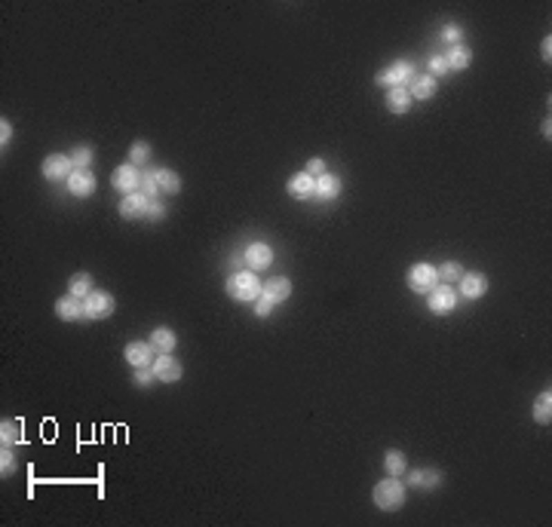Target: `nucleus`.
I'll return each instance as SVG.
<instances>
[{"label":"nucleus","mask_w":552,"mask_h":527,"mask_svg":"<svg viewBox=\"0 0 552 527\" xmlns=\"http://www.w3.org/2000/svg\"><path fill=\"white\" fill-rule=\"evenodd\" d=\"M243 258L249 264V270H267L273 264V248L267 246V242H252Z\"/></svg>","instance_id":"obj_16"},{"label":"nucleus","mask_w":552,"mask_h":527,"mask_svg":"<svg viewBox=\"0 0 552 527\" xmlns=\"http://www.w3.org/2000/svg\"><path fill=\"white\" fill-rule=\"evenodd\" d=\"M412 104H414V98H412V92H408L405 86L387 89V111H393V113H408V111H412Z\"/></svg>","instance_id":"obj_20"},{"label":"nucleus","mask_w":552,"mask_h":527,"mask_svg":"<svg viewBox=\"0 0 552 527\" xmlns=\"http://www.w3.org/2000/svg\"><path fill=\"white\" fill-rule=\"evenodd\" d=\"M288 295H292V279H286V276L270 279L264 288H261V301H264L267 307H276V304L288 301Z\"/></svg>","instance_id":"obj_11"},{"label":"nucleus","mask_w":552,"mask_h":527,"mask_svg":"<svg viewBox=\"0 0 552 527\" xmlns=\"http://www.w3.org/2000/svg\"><path fill=\"white\" fill-rule=\"evenodd\" d=\"M40 175L46 178V181H68L71 175H74V163H71L68 154H49L44 163H40Z\"/></svg>","instance_id":"obj_4"},{"label":"nucleus","mask_w":552,"mask_h":527,"mask_svg":"<svg viewBox=\"0 0 552 527\" xmlns=\"http://www.w3.org/2000/svg\"><path fill=\"white\" fill-rule=\"evenodd\" d=\"M436 270H439V279H442V282H448V286H454V282H460V276L466 273V270L460 267L457 261H445L442 267H436Z\"/></svg>","instance_id":"obj_28"},{"label":"nucleus","mask_w":552,"mask_h":527,"mask_svg":"<svg viewBox=\"0 0 552 527\" xmlns=\"http://www.w3.org/2000/svg\"><path fill=\"white\" fill-rule=\"evenodd\" d=\"M151 344H154V350H160V353H172L175 346H178V334L172 329H166V325H160V329H154V334H151Z\"/></svg>","instance_id":"obj_22"},{"label":"nucleus","mask_w":552,"mask_h":527,"mask_svg":"<svg viewBox=\"0 0 552 527\" xmlns=\"http://www.w3.org/2000/svg\"><path fill=\"white\" fill-rule=\"evenodd\" d=\"M261 282H258V276H255V270H239V273H233L230 279H228V295L233 297V301H239V304H252V301H258L261 297Z\"/></svg>","instance_id":"obj_1"},{"label":"nucleus","mask_w":552,"mask_h":527,"mask_svg":"<svg viewBox=\"0 0 552 527\" xmlns=\"http://www.w3.org/2000/svg\"><path fill=\"white\" fill-rule=\"evenodd\" d=\"M154 380H157V371H154V365L136 368V387H151Z\"/></svg>","instance_id":"obj_35"},{"label":"nucleus","mask_w":552,"mask_h":527,"mask_svg":"<svg viewBox=\"0 0 552 527\" xmlns=\"http://www.w3.org/2000/svg\"><path fill=\"white\" fill-rule=\"evenodd\" d=\"M540 132H543V135H546V141H549V135H552V123H549V117H546V123H543V126H540Z\"/></svg>","instance_id":"obj_41"},{"label":"nucleus","mask_w":552,"mask_h":527,"mask_svg":"<svg viewBox=\"0 0 552 527\" xmlns=\"http://www.w3.org/2000/svg\"><path fill=\"white\" fill-rule=\"evenodd\" d=\"M540 55H543V62H546V65L552 62V37H546V40H543V46H540Z\"/></svg>","instance_id":"obj_40"},{"label":"nucleus","mask_w":552,"mask_h":527,"mask_svg":"<svg viewBox=\"0 0 552 527\" xmlns=\"http://www.w3.org/2000/svg\"><path fill=\"white\" fill-rule=\"evenodd\" d=\"M457 288L448 286V282H442V286H436L433 291H427V307L430 313H436V316H445V313H451L457 307Z\"/></svg>","instance_id":"obj_3"},{"label":"nucleus","mask_w":552,"mask_h":527,"mask_svg":"<svg viewBox=\"0 0 552 527\" xmlns=\"http://www.w3.org/2000/svg\"><path fill=\"white\" fill-rule=\"evenodd\" d=\"M154 371H157V380H163V383H178L184 368L172 353H160L157 359H154Z\"/></svg>","instance_id":"obj_9"},{"label":"nucleus","mask_w":552,"mask_h":527,"mask_svg":"<svg viewBox=\"0 0 552 527\" xmlns=\"http://www.w3.org/2000/svg\"><path fill=\"white\" fill-rule=\"evenodd\" d=\"M55 316H59L62 322H77V319H86V307H83L80 297L65 295L55 301Z\"/></svg>","instance_id":"obj_13"},{"label":"nucleus","mask_w":552,"mask_h":527,"mask_svg":"<svg viewBox=\"0 0 552 527\" xmlns=\"http://www.w3.org/2000/svg\"><path fill=\"white\" fill-rule=\"evenodd\" d=\"M405 488H408V484H402L399 479H396V475H390V479H384V481L374 484L371 500H374V506H378V509L393 512V509H399V506L405 503Z\"/></svg>","instance_id":"obj_2"},{"label":"nucleus","mask_w":552,"mask_h":527,"mask_svg":"<svg viewBox=\"0 0 552 527\" xmlns=\"http://www.w3.org/2000/svg\"><path fill=\"white\" fill-rule=\"evenodd\" d=\"M68 194L80 196V199L92 196L95 194V175H92L89 169H74V175L68 178Z\"/></svg>","instance_id":"obj_12"},{"label":"nucleus","mask_w":552,"mask_h":527,"mask_svg":"<svg viewBox=\"0 0 552 527\" xmlns=\"http://www.w3.org/2000/svg\"><path fill=\"white\" fill-rule=\"evenodd\" d=\"M16 472V457H12L10 445H3V454H0V475H12Z\"/></svg>","instance_id":"obj_33"},{"label":"nucleus","mask_w":552,"mask_h":527,"mask_svg":"<svg viewBox=\"0 0 552 527\" xmlns=\"http://www.w3.org/2000/svg\"><path fill=\"white\" fill-rule=\"evenodd\" d=\"M147 209H151V199L141 194V190H136V194H126L123 199H120V215H123L126 221L147 215Z\"/></svg>","instance_id":"obj_15"},{"label":"nucleus","mask_w":552,"mask_h":527,"mask_svg":"<svg viewBox=\"0 0 552 527\" xmlns=\"http://www.w3.org/2000/svg\"><path fill=\"white\" fill-rule=\"evenodd\" d=\"M123 355H126V362H129L132 368H147V365H154V344L136 340V344L126 346Z\"/></svg>","instance_id":"obj_17"},{"label":"nucleus","mask_w":552,"mask_h":527,"mask_svg":"<svg viewBox=\"0 0 552 527\" xmlns=\"http://www.w3.org/2000/svg\"><path fill=\"white\" fill-rule=\"evenodd\" d=\"M414 77H417V71H414L412 62H393L390 68L378 74V83L387 89H393V86H408Z\"/></svg>","instance_id":"obj_6"},{"label":"nucleus","mask_w":552,"mask_h":527,"mask_svg":"<svg viewBox=\"0 0 552 527\" xmlns=\"http://www.w3.org/2000/svg\"><path fill=\"white\" fill-rule=\"evenodd\" d=\"M534 420L540 426H549V420H552V389L549 387L534 398Z\"/></svg>","instance_id":"obj_23"},{"label":"nucleus","mask_w":552,"mask_h":527,"mask_svg":"<svg viewBox=\"0 0 552 527\" xmlns=\"http://www.w3.org/2000/svg\"><path fill=\"white\" fill-rule=\"evenodd\" d=\"M68 295L80 297V301H86V297L92 295V276L89 273H74L68 279Z\"/></svg>","instance_id":"obj_25"},{"label":"nucleus","mask_w":552,"mask_h":527,"mask_svg":"<svg viewBox=\"0 0 552 527\" xmlns=\"http://www.w3.org/2000/svg\"><path fill=\"white\" fill-rule=\"evenodd\" d=\"M384 469H387V475H396V479H399L402 472H408V460H405V454L396 451V447H390V451L384 454Z\"/></svg>","instance_id":"obj_26"},{"label":"nucleus","mask_w":552,"mask_h":527,"mask_svg":"<svg viewBox=\"0 0 552 527\" xmlns=\"http://www.w3.org/2000/svg\"><path fill=\"white\" fill-rule=\"evenodd\" d=\"M442 40H448V44H460V40H463V28H460V25H454V22H448V25H445L442 28Z\"/></svg>","instance_id":"obj_34"},{"label":"nucleus","mask_w":552,"mask_h":527,"mask_svg":"<svg viewBox=\"0 0 552 527\" xmlns=\"http://www.w3.org/2000/svg\"><path fill=\"white\" fill-rule=\"evenodd\" d=\"M338 196H341V178L331 175V172H325V175L316 178V196L313 199L331 203V199H338Z\"/></svg>","instance_id":"obj_19"},{"label":"nucleus","mask_w":552,"mask_h":527,"mask_svg":"<svg viewBox=\"0 0 552 527\" xmlns=\"http://www.w3.org/2000/svg\"><path fill=\"white\" fill-rule=\"evenodd\" d=\"M141 194H145L147 199H154L160 194V184H157V172H141Z\"/></svg>","instance_id":"obj_32"},{"label":"nucleus","mask_w":552,"mask_h":527,"mask_svg":"<svg viewBox=\"0 0 552 527\" xmlns=\"http://www.w3.org/2000/svg\"><path fill=\"white\" fill-rule=\"evenodd\" d=\"M111 184H114V190H120V194H136V190L141 187V172L138 166H132V163H123V166L114 169V175H111Z\"/></svg>","instance_id":"obj_7"},{"label":"nucleus","mask_w":552,"mask_h":527,"mask_svg":"<svg viewBox=\"0 0 552 527\" xmlns=\"http://www.w3.org/2000/svg\"><path fill=\"white\" fill-rule=\"evenodd\" d=\"M457 295L466 297V301H479V297L488 295V276L482 273H463L457 282Z\"/></svg>","instance_id":"obj_8"},{"label":"nucleus","mask_w":552,"mask_h":527,"mask_svg":"<svg viewBox=\"0 0 552 527\" xmlns=\"http://www.w3.org/2000/svg\"><path fill=\"white\" fill-rule=\"evenodd\" d=\"M163 215H166V205H163V203H154V199H151V209H147V218L160 221Z\"/></svg>","instance_id":"obj_39"},{"label":"nucleus","mask_w":552,"mask_h":527,"mask_svg":"<svg viewBox=\"0 0 552 527\" xmlns=\"http://www.w3.org/2000/svg\"><path fill=\"white\" fill-rule=\"evenodd\" d=\"M405 89L412 92V98H421V102H427V98H433V95H436V77H430V74H417Z\"/></svg>","instance_id":"obj_21"},{"label":"nucleus","mask_w":552,"mask_h":527,"mask_svg":"<svg viewBox=\"0 0 552 527\" xmlns=\"http://www.w3.org/2000/svg\"><path fill=\"white\" fill-rule=\"evenodd\" d=\"M86 307V319H108L114 313V295L108 291H92V295L83 301Z\"/></svg>","instance_id":"obj_10"},{"label":"nucleus","mask_w":552,"mask_h":527,"mask_svg":"<svg viewBox=\"0 0 552 527\" xmlns=\"http://www.w3.org/2000/svg\"><path fill=\"white\" fill-rule=\"evenodd\" d=\"M448 74V62H445V55H433L430 59V77H442Z\"/></svg>","instance_id":"obj_36"},{"label":"nucleus","mask_w":552,"mask_h":527,"mask_svg":"<svg viewBox=\"0 0 552 527\" xmlns=\"http://www.w3.org/2000/svg\"><path fill=\"white\" fill-rule=\"evenodd\" d=\"M445 62H448V71H466V68H470V62H472V53L463 44H457V46L448 49Z\"/></svg>","instance_id":"obj_24"},{"label":"nucleus","mask_w":552,"mask_h":527,"mask_svg":"<svg viewBox=\"0 0 552 527\" xmlns=\"http://www.w3.org/2000/svg\"><path fill=\"white\" fill-rule=\"evenodd\" d=\"M442 479H445V475L439 472V469H412V472H408V481H405V484H412V488H421V490H436L439 484H442Z\"/></svg>","instance_id":"obj_18"},{"label":"nucleus","mask_w":552,"mask_h":527,"mask_svg":"<svg viewBox=\"0 0 552 527\" xmlns=\"http://www.w3.org/2000/svg\"><path fill=\"white\" fill-rule=\"evenodd\" d=\"M157 184H160V194H172L175 196L181 190V178L175 175L172 169H166V166L157 169Z\"/></svg>","instance_id":"obj_27"},{"label":"nucleus","mask_w":552,"mask_h":527,"mask_svg":"<svg viewBox=\"0 0 552 527\" xmlns=\"http://www.w3.org/2000/svg\"><path fill=\"white\" fill-rule=\"evenodd\" d=\"M68 156H71V163H74V169H89V166H92V156H95V151H92L89 145H77Z\"/></svg>","instance_id":"obj_29"},{"label":"nucleus","mask_w":552,"mask_h":527,"mask_svg":"<svg viewBox=\"0 0 552 527\" xmlns=\"http://www.w3.org/2000/svg\"><path fill=\"white\" fill-rule=\"evenodd\" d=\"M147 160H151V147H147V141H136L129 151V163L132 166H147Z\"/></svg>","instance_id":"obj_31"},{"label":"nucleus","mask_w":552,"mask_h":527,"mask_svg":"<svg viewBox=\"0 0 552 527\" xmlns=\"http://www.w3.org/2000/svg\"><path fill=\"white\" fill-rule=\"evenodd\" d=\"M286 190L292 199H313L316 196V178L307 175V172H298V175L288 178Z\"/></svg>","instance_id":"obj_14"},{"label":"nucleus","mask_w":552,"mask_h":527,"mask_svg":"<svg viewBox=\"0 0 552 527\" xmlns=\"http://www.w3.org/2000/svg\"><path fill=\"white\" fill-rule=\"evenodd\" d=\"M0 438H3V445H19L22 441V426L16 420H3L0 423Z\"/></svg>","instance_id":"obj_30"},{"label":"nucleus","mask_w":552,"mask_h":527,"mask_svg":"<svg viewBox=\"0 0 552 527\" xmlns=\"http://www.w3.org/2000/svg\"><path fill=\"white\" fill-rule=\"evenodd\" d=\"M307 175H313V178L325 175V160H322V156H313V160L307 163Z\"/></svg>","instance_id":"obj_37"},{"label":"nucleus","mask_w":552,"mask_h":527,"mask_svg":"<svg viewBox=\"0 0 552 527\" xmlns=\"http://www.w3.org/2000/svg\"><path fill=\"white\" fill-rule=\"evenodd\" d=\"M12 141V126H10V120H0V145H3V151H6V145Z\"/></svg>","instance_id":"obj_38"},{"label":"nucleus","mask_w":552,"mask_h":527,"mask_svg":"<svg viewBox=\"0 0 552 527\" xmlns=\"http://www.w3.org/2000/svg\"><path fill=\"white\" fill-rule=\"evenodd\" d=\"M439 286V270L433 264H414L412 270H408V288L417 291V295H427V291H433Z\"/></svg>","instance_id":"obj_5"}]
</instances>
